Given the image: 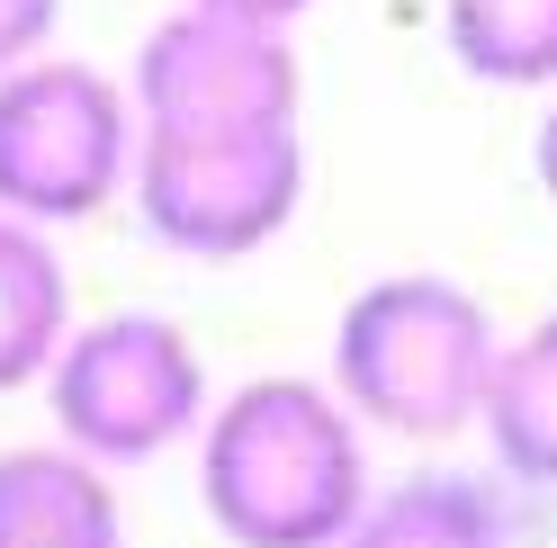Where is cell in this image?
<instances>
[{
    "mask_svg": "<svg viewBox=\"0 0 557 548\" xmlns=\"http://www.w3.org/2000/svg\"><path fill=\"white\" fill-rule=\"evenodd\" d=\"M369 423L333 378H243L198 432V503L225 548H342L369 512Z\"/></svg>",
    "mask_w": 557,
    "mask_h": 548,
    "instance_id": "6da1fadb",
    "label": "cell"
},
{
    "mask_svg": "<svg viewBox=\"0 0 557 548\" xmlns=\"http://www.w3.org/2000/svg\"><path fill=\"white\" fill-rule=\"evenodd\" d=\"M504 333L495 306L449 270H377L351 288L333 324V387L369 432L396 440H459L485 423Z\"/></svg>",
    "mask_w": 557,
    "mask_h": 548,
    "instance_id": "7a4b0ae2",
    "label": "cell"
},
{
    "mask_svg": "<svg viewBox=\"0 0 557 548\" xmlns=\"http://www.w3.org/2000/svg\"><path fill=\"white\" fill-rule=\"evenodd\" d=\"M135 126L145 145H270L306 135V73L288 27L181 0L135 46Z\"/></svg>",
    "mask_w": 557,
    "mask_h": 548,
    "instance_id": "3957f363",
    "label": "cell"
},
{
    "mask_svg": "<svg viewBox=\"0 0 557 548\" xmlns=\"http://www.w3.org/2000/svg\"><path fill=\"white\" fill-rule=\"evenodd\" d=\"M135 90L82 54H37L0 73V216L82 225L109 198H135Z\"/></svg>",
    "mask_w": 557,
    "mask_h": 548,
    "instance_id": "277c9868",
    "label": "cell"
},
{
    "mask_svg": "<svg viewBox=\"0 0 557 548\" xmlns=\"http://www.w3.org/2000/svg\"><path fill=\"white\" fill-rule=\"evenodd\" d=\"M46 404H54V440L82 450V459H99L109 476L198 440L207 414H216L198 341L171 315H153V306L73 324L54 378H46Z\"/></svg>",
    "mask_w": 557,
    "mask_h": 548,
    "instance_id": "5b68a950",
    "label": "cell"
},
{
    "mask_svg": "<svg viewBox=\"0 0 557 548\" xmlns=\"http://www.w3.org/2000/svg\"><path fill=\"white\" fill-rule=\"evenodd\" d=\"M306 135L270 145H145L135 153V216L181 261H243L297 225Z\"/></svg>",
    "mask_w": 557,
    "mask_h": 548,
    "instance_id": "8992f818",
    "label": "cell"
},
{
    "mask_svg": "<svg viewBox=\"0 0 557 548\" xmlns=\"http://www.w3.org/2000/svg\"><path fill=\"white\" fill-rule=\"evenodd\" d=\"M0 548H126L109 468L63 440L0 450Z\"/></svg>",
    "mask_w": 557,
    "mask_h": 548,
    "instance_id": "52a82bcc",
    "label": "cell"
},
{
    "mask_svg": "<svg viewBox=\"0 0 557 548\" xmlns=\"http://www.w3.org/2000/svg\"><path fill=\"white\" fill-rule=\"evenodd\" d=\"M73 341V279L46 225L0 216V396L46 387Z\"/></svg>",
    "mask_w": 557,
    "mask_h": 548,
    "instance_id": "ba28073f",
    "label": "cell"
},
{
    "mask_svg": "<svg viewBox=\"0 0 557 548\" xmlns=\"http://www.w3.org/2000/svg\"><path fill=\"white\" fill-rule=\"evenodd\" d=\"M342 548H512V512L504 486H485V476L423 468L405 486H377Z\"/></svg>",
    "mask_w": 557,
    "mask_h": 548,
    "instance_id": "9c48e42d",
    "label": "cell"
},
{
    "mask_svg": "<svg viewBox=\"0 0 557 548\" xmlns=\"http://www.w3.org/2000/svg\"><path fill=\"white\" fill-rule=\"evenodd\" d=\"M485 450L512 486H557V315L504 333L495 387H485Z\"/></svg>",
    "mask_w": 557,
    "mask_h": 548,
    "instance_id": "30bf717a",
    "label": "cell"
},
{
    "mask_svg": "<svg viewBox=\"0 0 557 548\" xmlns=\"http://www.w3.org/2000/svg\"><path fill=\"white\" fill-rule=\"evenodd\" d=\"M441 46L485 90H557V0H441Z\"/></svg>",
    "mask_w": 557,
    "mask_h": 548,
    "instance_id": "8fae6325",
    "label": "cell"
},
{
    "mask_svg": "<svg viewBox=\"0 0 557 548\" xmlns=\"http://www.w3.org/2000/svg\"><path fill=\"white\" fill-rule=\"evenodd\" d=\"M54 27H63V0H0V73L54 54Z\"/></svg>",
    "mask_w": 557,
    "mask_h": 548,
    "instance_id": "7c38bea8",
    "label": "cell"
},
{
    "mask_svg": "<svg viewBox=\"0 0 557 548\" xmlns=\"http://www.w3.org/2000/svg\"><path fill=\"white\" fill-rule=\"evenodd\" d=\"M198 10H234V18H261V27H297L315 0H198Z\"/></svg>",
    "mask_w": 557,
    "mask_h": 548,
    "instance_id": "4fadbf2b",
    "label": "cell"
},
{
    "mask_svg": "<svg viewBox=\"0 0 557 548\" xmlns=\"http://www.w3.org/2000/svg\"><path fill=\"white\" fill-rule=\"evenodd\" d=\"M531 171H540V189H548V208H557V99H548V117L531 126Z\"/></svg>",
    "mask_w": 557,
    "mask_h": 548,
    "instance_id": "5bb4252c",
    "label": "cell"
}]
</instances>
